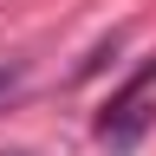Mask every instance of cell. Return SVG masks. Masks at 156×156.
Masks as SVG:
<instances>
[{"label":"cell","instance_id":"1","mask_svg":"<svg viewBox=\"0 0 156 156\" xmlns=\"http://www.w3.org/2000/svg\"><path fill=\"white\" fill-rule=\"evenodd\" d=\"M150 85H156V58H150V65L136 72L130 85L111 98V104H104V117H98V136H104L111 150H136V136L150 130Z\"/></svg>","mask_w":156,"mask_h":156},{"label":"cell","instance_id":"2","mask_svg":"<svg viewBox=\"0 0 156 156\" xmlns=\"http://www.w3.org/2000/svg\"><path fill=\"white\" fill-rule=\"evenodd\" d=\"M20 91H26V65L13 58V65H0V111H7V104H13Z\"/></svg>","mask_w":156,"mask_h":156}]
</instances>
